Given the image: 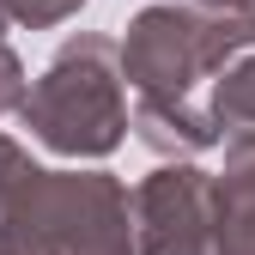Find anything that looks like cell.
Instances as JSON below:
<instances>
[{"instance_id": "cell-1", "label": "cell", "mask_w": 255, "mask_h": 255, "mask_svg": "<svg viewBox=\"0 0 255 255\" xmlns=\"http://www.w3.org/2000/svg\"><path fill=\"white\" fill-rule=\"evenodd\" d=\"M0 255H134L128 188L104 170H37L0 134Z\"/></svg>"}, {"instance_id": "cell-6", "label": "cell", "mask_w": 255, "mask_h": 255, "mask_svg": "<svg viewBox=\"0 0 255 255\" xmlns=\"http://www.w3.org/2000/svg\"><path fill=\"white\" fill-rule=\"evenodd\" d=\"M225 201H243L255 207V134H231V152H225Z\"/></svg>"}, {"instance_id": "cell-9", "label": "cell", "mask_w": 255, "mask_h": 255, "mask_svg": "<svg viewBox=\"0 0 255 255\" xmlns=\"http://www.w3.org/2000/svg\"><path fill=\"white\" fill-rule=\"evenodd\" d=\"M18 104H24V67H18V55L0 43V116L18 110Z\"/></svg>"}, {"instance_id": "cell-3", "label": "cell", "mask_w": 255, "mask_h": 255, "mask_svg": "<svg viewBox=\"0 0 255 255\" xmlns=\"http://www.w3.org/2000/svg\"><path fill=\"white\" fill-rule=\"evenodd\" d=\"M249 43H255V12L146 6L116 43V61H122V79L140 91V104L188 110V91Z\"/></svg>"}, {"instance_id": "cell-4", "label": "cell", "mask_w": 255, "mask_h": 255, "mask_svg": "<svg viewBox=\"0 0 255 255\" xmlns=\"http://www.w3.org/2000/svg\"><path fill=\"white\" fill-rule=\"evenodd\" d=\"M128 219H134V249L140 255H219L225 188L207 170L164 164L128 195Z\"/></svg>"}, {"instance_id": "cell-2", "label": "cell", "mask_w": 255, "mask_h": 255, "mask_svg": "<svg viewBox=\"0 0 255 255\" xmlns=\"http://www.w3.org/2000/svg\"><path fill=\"white\" fill-rule=\"evenodd\" d=\"M24 128L49 152L67 158H104L128 134V98H122V61L110 37H73L61 43L49 73L18 104Z\"/></svg>"}, {"instance_id": "cell-10", "label": "cell", "mask_w": 255, "mask_h": 255, "mask_svg": "<svg viewBox=\"0 0 255 255\" xmlns=\"http://www.w3.org/2000/svg\"><path fill=\"white\" fill-rule=\"evenodd\" d=\"M207 12H255V0H201Z\"/></svg>"}, {"instance_id": "cell-8", "label": "cell", "mask_w": 255, "mask_h": 255, "mask_svg": "<svg viewBox=\"0 0 255 255\" xmlns=\"http://www.w3.org/2000/svg\"><path fill=\"white\" fill-rule=\"evenodd\" d=\"M219 255H255V207L225 201V225H219Z\"/></svg>"}, {"instance_id": "cell-5", "label": "cell", "mask_w": 255, "mask_h": 255, "mask_svg": "<svg viewBox=\"0 0 255 255\" xmlns=\"http://www.w3.org/2000/svg\"><path fill=\"white\" fill-rule=\"evenodd\" d=\"M213 128H231V134H255V61H237V67L219 79L213 104H207Z\"/></svg>"}, {"instance_id": "cell-7", "label": "cell", "mask_w": 255, "mask_h": 255, "mask_svg": "<svg viewBox=\"0 0 255 255\" xmlns=\"http://www.w3.org/2000/svg\"><path fill=\"white\" fill-rule=\"evenodd\" d=\"M85 0H0V30H6V18H18V24H61Z\"/></svg>"}]
</instances>
